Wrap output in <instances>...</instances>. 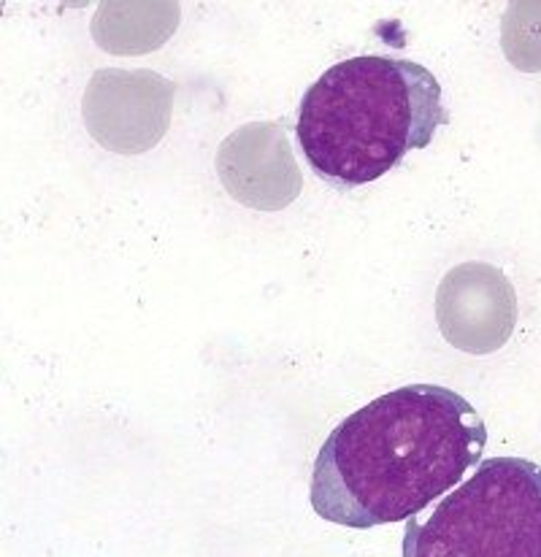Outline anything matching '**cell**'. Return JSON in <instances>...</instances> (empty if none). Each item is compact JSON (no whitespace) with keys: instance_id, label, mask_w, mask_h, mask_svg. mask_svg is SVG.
<instances>
[{"instance_id":"cell-6","label":"cell","mask_w":541,"mask_h":557,"mask_svg":"<svg viewBox=\"0 0 541 557\" xmlns=\"http://www.w3.org/2000/svg\"><path fill=\"white\" fill-rule=\"evenodd\" d=\"M217 176L233 200L255 211H282L304 189L293 147L276 122H249L217 149Z\"/></svg>"},{"instance_id":"cell-7","label":"cell","mask_w":541,"mask_h":557,"mask_svg":"<svg viewBox=\"0 0 541 557\" xmlns=\"http://www.w3.org/2000/svg\"><path fill=\"white\" fill-rule=\"evenodd\" d=\"M180 16V3H100L93 38L111 54L155 52L174 36Z\"/></svg>"},{"instance_id":"cell-8","label":"cell","mask_w":541,"mask_h":557,"mask_svg":"<svg viewBox=\"0 0 541 557\" xmlns=\"http://www.w3.org/2000/svg\"><path fill=\"white\" fill-rule=\"evenodd\" d=\"M501 49L522 74H541V0L506 5L501 16Z\"/></svg>"},{"instance_id":"cell-3","label":"cell","mask_w":541,"mask_h":557,"mask_svg":"<svg viewBox=\"0 0 541 557\" xmlns=\"http://www.w3.org/2000/svg\"><path fill=\"white\" fill-rule=\"evenodd\" d=\"M401 557H541V466L479 463L431 515L406 522Z\"/></svg>"},{"instance_id":"cell-5","label":"cell","mask_w":541,"mask_h":557,"mask_svg":"<svg viewBox=\"0 0 541 557\" xmlns=\"http://www.w3.org/2000/svg\"><path fill=\"white\" fill-rule=\"evenodd\" d=\"M437 320L444 342L460 352H499L517 325V295L509 276L479 260L455 265L439 282Z\"/></svg>"},{"instance_id":"cell-1","label":"cell","mask_w":541,"mask_h":557,"mask_svg":"<svg viewBox=\"0 0 541 557\" xmlns=\"http://www.w3.org/2000/svg\"><path fill=\"white\" fill-rule=\"evenodd\" d=\"M488 425L455 389L404 384L339 422L317 453L311 509L368 531L411 520L482 460Z\"/></svg>"},{"instance_id":"cell-4","label":"cell","mask_w":541,"mask_h":557,"mask_svg":"<svg viewBox=\"0 0 541 557\" xmlns=\"http://www.w3.org/2000/svg\"><path fill=\"white\" fill-rule=\"evenodd\" d=\"M176 85L149 69H100L82 100L87 133L116 154H144L171 127Z\"/></svg>"},{"instance_id":"cell-2","label":"cell","mask_w":541,"mask_h":557,"mask_svg":"<svg viewBox=\"0 0 541 557\" xmlns=\"http://www.w3.org/2000/svg\"><path fill=\"white\" fill-rule=\"evenodd\" d=\"M447 122L442 85L415 60L362 54L331 65L300 100L295 136L336 189L377 182Z\"/></svg>"}]
</instances>
